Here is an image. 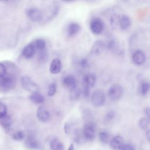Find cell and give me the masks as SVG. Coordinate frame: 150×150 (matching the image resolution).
Here are the masks:
<instances>
[{
  "label": "cell",
  "instance_id": "obj_39",
  "mask_svg": "<svg viewBox=\"0 0 150 150\" xmlns=\"http://www.w3.org/2000/svg\"><path fill=\"white\" fill-rule=\"evenodd\" d=\"M68 150H74V145L73 144H71L70 146H69Z\"/></svg>",
  "mask_w": 150,
  "mask_h": 150
},
{
  "label": "cell",
  "instance_id": "obj_34",
  "mask_svg": "<svg viewBox=\"0 0 150 150\" xmlns=\"http://www.w3.org/2000/svg\"><path fill=\"white\" fill-rule=\"evenodd\" d=\"M6 74V68L3 63H0V79L5 76Z\"/></svg>",
  "mask_w": 150,
  "mask_h": 150
},
{
  "label": "cell",
  "instance_id": "obj_22",
  "mask_svg": "<svg viewBox=\"0 0 150 150\" xmlns=\"http://www.w3.org/2000/svg\"><path fill=\"white\" fill-rule=\"evenodd\" d=\"M150 124V121L147 117L141 118L138 121L139 127L143 130L146 129Z\"/></svg>",
  "mask_w": 150,
  "mask_h": 150
},
{
  "label": "cell",
  "instance_id": "obj_10",
  "mask_svg": "<svg viewBox=\"0 0 150 150\" xmlns=\"http://www.w3.org/2000/svg\"><path fill=\"white\" fill-rule=\"evenodd\" d=\"M63 86L67 88L69 90L74 89L77 87V81L76 78L72 75L66 76L62 80Z\"/></svg>",
  "mask_w": 150,
  "mask_h": 150
},
{
  "label": "cell",
  "instance_id": "obj_2",
  "mask_svg": "<svg viewBox=\"0 0 150 150\" xmlns=\"http://www.w3.org/2000/svg\"><path fill=\"white\" fill-rule=\"evenodd\" d=\"M124 93L122 87L119 84H114L110 87L108 90V96L111 100L117 101L122 96Z\"/></svg>",
  "mask_w": 150,
  "mask_h": 150
},
{
  "label": "cell",
  "instance_id": "obj_18",
  "mask_svg": "<svg viewBox=\"0 0 150 150\" xmlns=\"http://www.w3.org/2000/svg\"><path fill=\"white\" fill-rule=\"evenodd\" d=\"M29 99L32 103L36 104H40L45 101L44 97L38 92L32 93L29 96Z\"/></svg>",
  "mask_w": 150,
  "mask_h": 150
},
{
  "label": "cell",
  "instance_id": "obj_29",
  "mask_svg": "<svg viewBox=\"0 0 150 150\" xmlns=\"http://www.w3.org/2000/svg\"><path fill=\"white\" fill-rule=\"evenodd\" d=\"M57 90V86L56 84L54 83H51L49 87H48V90H47V95L49 97H52L53 96Z\"/></svg>",
  "mask_w": 150,
  "mask_h": 150
},
{
  "label": "cell",
  "instance_id": "obj_6",
  "mask_svg": "<svg viewBox=\"0 0 150 150\" xmlns=\"http://www.w3.org/2000/svg\"><path fill=\"white\" fill-rule=\"evenodd\" d=\"M26 13L28 18L35 22H40L43 19V12L38 8H30L26 9Z\"/></svg>",
  "mask_w": 150,
  "mask_h": 150
},
{
  "label": "cell",
  "instance_id": "obj_38",
  "mask_svg": "<svg viewBox=\"0 0 150 150\" xmlns=\"http://www.w3.org/2000/svg\"><path fill=\"white\" fill-rule=\"evenodd\" d=\"M146 137L150 144V129H147L146 131Z\"/></svg>",
  "mask_w": 150,
  "mask_h": 150
},
{
  "label": "cell",
  "instance_id": "obj_26",
  "mask_svg": "<svg viewBox=\"0 0 150 150\" xmlns=\"http://www.w3.org/2000/svg\"><path fill=\"white\" fill-rule=\"evenodd\" d=\"M98 137H99V139L100 141L104 144H107L109 142L110 140V135L109 134L105 131H103L100 132L99 134H98Z\"/></svg>",
  "mask_w": 150,
  "mask_h": 150
},
{
  "label": "cell",
  "instance_id": "obj_30",
  "mask_svg": "<svg viewBox=\"0 0 150 150\" xmlns=\"http://www.w3.org/2000/svg\"><path fill=\"white\" fill-rule=\"evenodd\" d=\"M25 138V133L22 131H17L12 135V138L16 141H21Z\"/></svg>",
  "mask_w": 150,
  "mask_h": 150
},
{
  "label": "cell",
  "instance_id": "obj_33",
  "mask_svg": "<svg viewBox=\"0 0 150 150\" xmlns=\"http://www.w3.org/2000/svg\"><path fill=\"white\" fill-rule=\"evenodd\" d=\"M7 112L8 110L5 104L2 103H0V119L7 115Z\"/></svg>",
  "mask_w": 150,
  "mask_h": 150
},
{
  "label": "cell",
  "instance_id": "obj_8",
  "mask_svg": "<svg viewBox=\"0 0 150 150\" xmlns=\"http://www.w3.org/2000/svg\"><path fill=\"white\" fill-rule=\"evenodd\" d=\"M90 28L93 33L99 35L104 29V22L100 18H94L90 22Z\"/></svg>",
  "mask_w": 150,
  "mask_h": 150
},
{
  "label": "cell",
  "instance_id": "obj_36",
  "mask_svg": "<svg viewBox=\"0 0 150 150\" xmlns=\"http://www.w3.org/2000/svg\"><path fill=\"white\" fill-rule=\"evenodd\" d=\"M120 149V150H135V148L134 146L130 144H124Z\"/></svg>",
  "mask_w": 150,
  "mask_h": 150
},
{
  "label": "cell",
  "instance_id": "obj_1",
  "mask_svg": "<svg viewBox=\"0 0 150 150\" xmlns=\"http://www.w3.org/2000/svg\"><path fill=\"white\" fill-rule=\"evenodd\" d=\"M96 76L93 73H88L84 75L82 80L83 93L84 97H88L90 89L94 86L96 83Z\"/></svg>",
  "mask_w": 150,
  "mask_h": 150
},
{
  "label": "cell",
  "instance_id": "obj_19",
  "mask_svg": "<svg viewBox=\"0 0 150 150\" xmlns=\"http://www.w3.org/2000/svg\"><path fill=\"white\" fill-rule=\"evenodd\" d=\"M131 25V19L127 15H122L121 16L119 26L122 30L127 29Z\"/></svg>",
  "mask_w": 150,
  "mask_h": 150
},
{
  "label": "cell",
  "instance_id": "obj_37",
  "mask_svg": "<svg viewBox=\"0 0 150 150\" xmlns=\"http://www.w3.org/2000/svg\"><path fill=\"white\" fill-rule=\"evenodd\" d=\"M144 112H145L146 116L147 117V118L150 121V107H145L144 109Z\"/></svg>",
  "mask_w": 150,
  "mask_h": 150
},
{
  "label": "cell",
  "instance_id": "obj_25",
  "mask_svg": "<svg viewBox=\"0 0 150 150\" xmlns=\"http://www.w3.org/2000/svg\"><path fill=\"white\" fill-rule=\"evenodd\" d=\"M149 90H150V83L144 81L141 84L139 91L141 95L142 96L146 95Z\"/></svg>",
  "mask_w": 150,
  "mask_h": 150
},
{
  "label": "cell",
  "instance_id": "obj_14",
  "mask_svg": "<svg viewBox=\"0 0 150 150\" xmlns=\"http://www.w3.org/2000/svg\"><path fill=\"white\" fill-rule=\"evenodd\" d=\"M62 69V63L61 61L58 58L53 59L50 64L49 71L51 73L56 74L60 72Z\"/></svg>",
  "mask_w": 150,
  "mask_h": 150
},
{
  "label": "cell",
  "instance_id": "obj_11",
  "mask_svg": "<svg viewBox=\"0 0 150 150\" xmlns=\"http://www.w3.org/2000/svg\"><path fill=\"white\" fill-rule=\"evenodd\" d=\"M36 116L38 119L42 122H46L50 118V113L46 108L43 105L38 107L36 111Z\"/></svg>",
  "mask_w": 150,
  "mask_h": 150
},
{
  "label": "cell",
  "instance_id": "obj_13",
  "mask_svg": "<svg viewBox=\"0 0 150 150\" xmlns=\"http://www.w3.org/2000/svg\"><path fill=\"white\" fill-rule=\"evenodd\" d=\"M36 47L33 43L26 45L22 50V54L25 59H30L35 54Z\"/></svg>",
  "mask_w": 150,
  "mask_h": 150
},
{
  "label": "cell",
  "instance_id": "obj_4",
  "mask_svg": "<svg viewBox=\"0 0 150 150\" xmlns=\"http://www.w3.org/2000/svg\"><path fill=\"white\" fill-rule=\"evenodd\" d=\"M21 85L23 89L28 92L31 93L38 92V87L37 84L29 76H25L22 77Z\"/></svg>",
  "mask_w": 150,
  "mask_h": 150
},
{
  "label": "cell",
  "instance_id": "obj_32",
  "mask_svg": "<svg viewBox=\"0 0 150 150\" xmlns=\"http://www.w3.org/2000/svg\"><path fill=\"white\" fill-rule=\"evenodd\" d=\"M106 47H107V48H108L110 50L114 51V50H115L117 49V48H118V45H117V42H116L114 40L112 39V40H110L108 42L107 45H106Z\"/></svg>",
  "mask_w": 150,
  "mask_h": 150
},
{
  "label": "cell",
  "instance_id": "obj_17",
  "mask_svg": "<svg viewBox=\"0 0 150 150\" xmlns=\"http://www.w3.org/2000/svg\"><path fill=\"white\" fill-rule=\"evenodd\" d=\"M26 147L30 149H38L40 148V143L32 137H28L25 141Z\"/></svg>",
  "mask_w": 150,
  "mask_h": 150
},
{
  "label": "cell",
  "instance_id": "obj_21",
  "mask_svg": "<svg viewBox=\"0 0 150 150\" xmlns=\"http://www.w3.org/2000/svg\"><path fill=\"white\" fill-rule=\"evenodd\" d=\"M121 17L119 15L117 14H113L111 15L110 19V23L111 25V26L112 28H117L120 24V21Z\"/></svg>",
  "mask_w": 150,
  "mask_h": 150
},
{
  "label": "cell",
  "instance_id": "obj_3",
  "mask_svg": "<svg viewBox=\"0 0 150 150\" xmlns=\"http://www.w3.org/2000/svg\"><path fill=\"white\" fill-rule=\"evenodd\" d=\"M105 100V94L102 90L98 88L93 92L91 97V101L94 106L97 107L102 106L104 104Z\"/></svg>",
  "mask_w": 150,
  "mask_h": 150
},
{
  "label": "cell",
  "instance_id": "obj_5",
  "mask_svg": "<svg viewBox=\"0 0 150 150\" xmlns=\"http://www.w3.org/2000/svg\"><path fill=\"white\" fill-rule=\"evenodd\" d=\"M96 132V125L91 122H89L84 125L82 134L85 139L87 140H92L95 138Z\"/></svg>",
  "mask_w": 150,
  "mask_h": 150
},
{
  "label": "cell",
  "instance_id": "obj_12",
  "mask_svg": "<svg viewBox=\"0 0 150 150\" xmlns=\"http://www.w3.org/2000/svg\"><path fill=\"white\" fill-rule=\"evenodd\" d=\"M145 54L142 50L135 51L132 56V61L136 65H141L145 61Z\"/></svg>",
  "mask_w": 150,
  "mask_h": 150
},
{
  "label": "cell",
  "instance_id": "obj_16",
  "mask_svg": "<svg viewBox=\"0 0 150 150\" xmlns=\"http://www.w3.org/2000/svg\"><path fill=\"white\" fill-rule=\"evenodd\" d=\"M80 26L77 23H70L67 28V34L69 37H72L77 34L80 30Z\"/></svg>",
  "mask_w": 150,
  "mask_h": 150
},
{
  "label": "cell",
  "instance_id": "obj_28",
  "mask_svg": "<svg viewBox=\"0 0 150 150\" xmlns=\"http://www.w3.org/2000/svg\"><path fill=\"white\" fill-rule=\"evenodd\" d=\"M47 50L45 49L42 50H40L39 53V56H38V59H39V61L40 62H45L47 60Z\"/></svg>",
  "mask_w": 150,
  "mask_h": 150
},
{
  "label": "cell",
  "instance_id": "obj_7",
  "mask_svg": "<svg viewBox=\"0 0 150 150\" xmlns=\"http://www.w3.org/2000/svg\"><path fill=\"white\" fill-rule=\"evenodd\" d=\"M15 84L14 77L8 74L0 79V88L4 90H8L12 88Z\"/></svg>",
  "mask_w": 150,
  "mask_h": 150
},
{
  "label": "cell",
  "instance_id": "obj_20",
  "mask_svg": "<svg viewBox=\"0 0 150 150\" xmlns=\"http://www.w3.org/2000/svg\"><path fill=\"white\" fill-rule=\"evenodd\" d=\"M52 150H64V145L57 138H54L50 144Z\"/></svg>",
  "mask_w": 150,
  "mask_h": 150
},
{
  "label": "cell",
  "instance_id": "obj_24",
  "mask_svg": "<svg viewBox=\"0 0 150 150\" xmlns=\"http://www.w3.org/2000/svg\"><path fill=\"white\" fill-rule=\"evenodd\" d=\"M80 95V90L78 88H75L69 90V98L71 101L77 100Z\"/></svg>",
  "mask_w": 150,
  "mask_h": 150
},
{
  "label": "cell",
  "instance_id": "obj_27",
  "mask_svg": "<svg viewBox=\"0 0 150 150\" xmlns=\"http://www.w3.org/2000/svg\"><path fill=\"white\" fill-rule=\"evenodd\" d=\"M35 46L36 49L39 50H42L46 49V42L42 39H38L35 40Z\"/></svg>",
  "mask_w": 150,
  "mask_h": 150
},
{
  "label": "cell",
  "instance_id": "obj_15",
  "mask_svg": "<svg viewBox=\"0 0 150 150\" xmlns=\"http://www.w3.org/2000/svg\"><path fill=\"white\" fill-rule=\"evenodd\" d=\"M110 146L114 149H120L124 144V140L120 135H116L110 139Z\"/></svg>",
  "mask_w": 150,
  "mask_h": 150
},
{
  "label": "cell",
  "instance_id": "obj_35",
  "mask_svg": "<svg viewBox=\"0 0 150 150\" xmlns=\"http://www.w3.org/2000/svg\"><path fill=\"white\" fill-rule=\"evenodd\" d=\"M79 66L82 68V69H84L86 68L88 66V63L87 60L84 59H82L80 60H79Z\"/></svg>",
  "mask_w": 150,
  "mask_h": 150
},
{
  "label": "cell",
  "instance_id": "obj_31",
  "mask_svg": "<svg viewBox=\"0 0 150 150\" xmlns=\"http://www.w3.org/2000/svg\"><path fill=\"white\" fill-rule=\"evenodd\" d=\"M115 116V112L112 110H110L105 114L104 117V120L105 121L108 122L110 121H111L114 118Z\"/></svg>",
  "mask_w": 150,
  "mask_h": 150
},
{
  "label": "cell",
  "instance_id": "obj_23",
  "mask_svg": "<svg viewBox=\"0 0 150 150\" xmlns=\"http://www.w3.org/2000/svg\"><path fill=\"white\" fill-rule=\"evenodd\" d=\"M11 124L12 120L10 116H9L8 115L0 119V125L5 128H9L11 125Z\"/></svg>",
  "mask_w": 150,
  "mask_h": 150
},
{
  "label": "cell",
  "instance_id": "obj_9",
  "mask_svg": "<svg viewBox=\"0 0 150 150\" xmlns=\"http://www.w3.org/2000/svg\"><path fill=\"white\" fill-rule=\"evenodd\" d=\"M105 47L106 45L103 41L97 40H96L91 46L90 52L93 55H99L103 52Z\"/></svg>",
  "mask_w": 150,
  "mask_h": 150
}]
</instances>
